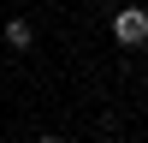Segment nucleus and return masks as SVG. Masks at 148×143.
Returning a JSON list of instances; mask_svg holds the SVG:
<instances>
[{
  "mask_svg": "<svg viewBox=\"0 0 148 143\" xmlns=\"http://www.w3.org/2000/svg\"><path fill=\"white\" fill-rule=\"evenodd\" d=\"M6 42H12V48H36V30H30V18H12V24H6Z\"/></svg>",
  "mask_w": 148,
  "mask_h": 143,
  "instance_id": "obj_2",
  "label": "nucleus"
},
{
  "mask_svg": "<svg viewBox=\"0 0 148 143\" xmlns=\"http://www.w3.org/2000/svg\"><path fill=\"white\" fill-rule=\"evenodd\" d=\"M0 72H6V66H0Z\"/></svg>",
  "mask_w": 148,
  "mask_h": 143,
  "instance_id": "obj_4",
  "label": "nucleus"
},
{
  "mask_svg": "<svg viewBox=\"0 0 148 143\" xmlns=\"http://www.w3.org/2000/svg\"><path fill=\"white\" fill-rule=\"evenodd\" d=\"M113 36H119L125 48H142V42H148V12H142V6L113 12Z\"/></svg>",
  "mask_w": 148,
  "mask_h": 143,
  "instance_id": "obj_1",
  "label": "nucleus"
},
{
  "mask_svg": "<svg viewBox=\"0 0 148 143\" xmlns=\"http://www.w3.org/2000/svg\"><path fill=\"white\" fill-rule=\"evenodd\" d=\"M36 143H59V137H36Z\"/></svg>",
  "mask_w": 148,
  "mask_h": 143,
  "instance_id": "obj_3",
  "label": "nucleus"
}]
</instances>
